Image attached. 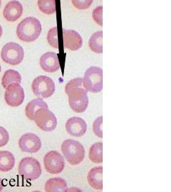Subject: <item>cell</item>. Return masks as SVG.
Segmentation results:
<instances>
[{"label": "cell", "mask_w": 171, "mask_h": 192, "mask_svg": "<svg viewBox=\"0 0 171 192\" xmlns=\"http://www.w3.org/2000/svg\"><path fill=\"white\" fill-rule=\"evenodd\" d=\"M65 92L68 96L70 107L74 112L81 113L86 111L89 99L87 92L82 84V78L78 77L70 80L65 87Z\"/></svg>", "instance_id": "obj_1"}, {"label": "cell", "mask_w": 171, "mask_h": 192, "mask_svg": "<svg viewBox=\"0 0 171 192\" xmlns=\"http://www.w3.org/2000/svg\"><path fill=\"white\" fill-rule=\"evenodd\" d=\"M42 32V25L40 20L34 17H27L21 21L17 26L16 35L23 42L35 41Z\"/></svg>", "instance_id": "obj_2"}, {"label": "cell", "mask_w": 171, "mask_h": 192, "mask_svg": "<svg viewBox=\"0 0 171 192\" xmlns=\"http://www.w3.org/2000/svg\"><path fill=\"white\" fill-rule=\"evenodd\" d=\"M61 151L67 161L73 165L80 164L84 160V147L78 141L73 139L63 141L61 145Z\"/></svg>", "instance_id": "obj_3"}, {"label": "cell", "mask_w": 171, "mask_h": 192, "mask_svg": "<svg viewBox=\"0 0 171 192\" xmlns=\"http://www.w3.org/2000/svg\"><path fill=\"white\" fill-rule=\"evenodd\" d=\"M82 84L87 92H100L103 89V71L99 67L89 68L84 73Z\"/></svg>", "instance_id": "obj_4"}, {"label": "cell", "mask_w": 171, "mask_h": 192, "mask_svg": "<svg viewBox=\"0 0 171 192\" xmlns=\"http://www.w3.org/2000/svg\"><path fill=\"white\" fill-rule=\"evenodd\" d=\"M18 173L25 179L35 180L42 174L41 165L33 157L24 158L19 162Z\"/></svg>", "instance_id": "obj_5"}, {"label": "cell", "mask_w": 171, "mask_h": 192, "mask_svg": "<svg viewBox=\"0 0 171 192\" xmlns=\"http://www.w3.org/2000/svg\"><path fill=\"white\" fill-rule=\"evenodd\" d=\"M56 90L52 79L46 75H40L34 79L32 90L38 98L46 99L52 96Z\"/></svg>", "instance_id": "obj_6"}, {"label": "cell", "mask_w": 171, "mask_h": 192, "mask_svg": "<svg viewBox=\"0 0 171 192\" xmlns=\"http://www.w3.org/2000/svg\"><path fill=\"white\" fill-rule=\"evenodd\" d=\"M1 56L5 63L11 65H17L24 58V50L19 44L8 42L2 47Z\"/></svg>", "instance_id": "obj_7"}, {"label": "cell", "mask_w": 171, "mask_h": 192, "mask_svg": "<svg viewBox=\"0 0 171 192\" xmlns=\"http://www.w3.org/2000/svg\"><path fill=\"white\" fill-rule=\"evenodd\" d=\"M34 121L42 130L51 132L55 130L57 125L56 116L49 109L42 108L38 110L34 115Z\"/></svg>", "instance_id": "obj_8"}, {"label": "cell", "mask_w": 171, "mask_h": 192, "mask_svg": "<svg viewBox=\"0 0 171 192\" xmlns=\"http://www.w3.org/2000/svg\"><path fill=\"white\" fill-rule=\"evenodd\" d=\"M44 165L46 170L52 175L59 174L63 170L65 161L63 156L56 151H51L44 156Z\"/></svg>", "instance_id": "obj_9"}, {"label": "cell", "mask_w": 171, "mask_h": 192, "mask_svg": "<svg viewBox=\"0 0 171 192\" xmlns=\"http://www.w3.org/2000/svg\"><path fill=\"white\" fill-rule=\"evenodd\" d=\"M24 99L25 92L20 84L13 83L6 87L4 93V99L9 106H18L22 104Z\"/></svg>", "instance_id": "obj_10"}, {"label": "cell", "mask_w": 171, "mask_h": 192, "mask_svg": "<svg viewBox=\"0 0 171 192\" xmlns=\"http://www.w3.org/2000/svg\"><path fill=\"white\" fill-rule=\"evenodd\" d=\"M18 146L21 151L26 153H37L42 147L40 139L33 133L23 134L18 141Z\"/></svg>", "instance_id": "obj_11"}, {"label": "cell", "mask_w": 171, "mask_h": 192, "mask_svg": "<svg viewBox=\"0 0 171 192\" xmlns=\"http://www.w3.org/2000/svg\"><path fill=\"white\" fill-rule=\"evenodd\" d=\"M63 42L64 48L71 51H77L82 47L83 41L78 32L63 29Z\"/></svg>", "instance_id": "obj_12"}, {"label": "cell", "mask_w": 171, "mask_h": 192, "mask_svg": "<svg viewBox=\"0 0 171 192\" xmlns=\"http://www.w3.org/2000/svg\"><path fill=\"white\" fill-rule=\"evenodd\" d=\"M87 124L82 118L73 117L69 118L65 123L67 132L71 136L80 137L83 136L87 131Z\"/></svg>", "instance_id": "obj_13"}, {"label": "cell", "mask_w": 171, "mask_h": 192, "mask_svg": "<svg viewBox=\"0 0 171 192\" xmlns=\"http://www.w3.org/2000/svg\"><path fill=\"white\" fill-rule=\"evenodd\" d=\"M40 65L42 69L47 73H54L60 68L58 54L54 52H46L40 59Z\"/></svg>", "instance_id": "obj_14"}, {"label": "cell", "mask_w": 171, "mask_h": 192, "mask_svg": "<svg viewBox=\"0 0 171 192\" xmlns=\"http://www.w3.org/2000/svg\"><path fill=\"white\" fill-rule=\"evenodd\" d=\"M23 8L22 4L17 0L8 2L3 11L4 18L9 22H14L22 16Z\"/></svg>", "instance_id": "obj_15"}, {"label": "cell", "mask_w": 171, "mask_h": 192, "mask_svg": "<svg viewBox=\"0 0 171 192\" xmlns=\"http://www.w3.org/2000/svg\"><path fill=\"white\" fill-rule=\"evenodd\" d=\"M89 184L97 190L103 189V167L93 168L87 175Z\"/></svg>", "instance_id": "obj_16"}, {"label": "cell", "mask_w": 171, "mask_h": 192, "mask_svg": "<svg viewBox=\"0 0 171 192\" xmlns=\"http://www.w3.org/2000/svg\"><path fill=\"white\" fill-rule=\"evenodd\" d=\"M42 108H46L48 109V105L45 101H43V99L38 98L32 100L31 101L27 103L26 107H25V115L29 120H33L34 115L36 112L40 109Z\"/></svg>", "instance_id": "obj_17"}, {"label": "cell", "mask_w": 171, "mask_h": 192, "mask_svg": "<svg viewBox=\"0 0 171 192\" xmlns=\"http://www.w3.org/2000/svg\"><path fill=\"white\" fill-rule=\"evenodd\" d=\"M15 157L8 151H0V171L8 172L11 170L15 165Z\"/></svg>", "instance_id": "obj_18"}, {"label": "cell", "mask_w": 171, "mask_h": 192, "mask_svg": "<svg viewBox=\"0 0 171 192\" xmlns=\"http://www.w3.org/2000/svg\"><path fill=\"white\" fill-rule=\"evenodd\" d=\"M44 190L46 191H67V183L64 179L61 177H54L47 180Z\"/></svg>", "instance_id": "obj_19"}, {"label": "cell", "mask_w": 171, "mask_h": 192, "mask_svg": "<svg viewBox=\"0 0 171 192\" xmlns=\"http://www.w3.org/2000/svg\"><path fill=\"white\" fill-rule=\"evenodd\" d=\"M90 49L97 54L103 53V31H98L92 34L89 40Z\"/></svg>", "instance_id": "obj_20"}, {"label": "cell", "mask_w": 171, "mask_h": 192, "mask_svg": "<svg viewBox=\"0 0 171 192\" xmlns=\"http://www.w3.org/2000/svg\"><path fill=\"white\" fill-rule=\"evenodd\" d=\"M21 75L18 71L15 70L9 69L5 71L3 77L2 78V84L4 88H6V87L13 83L21 84Z\"/></svg>", "instance_id": "obj_21"}, {"label": "cell", "mask_w": 171, "mask_h": 192, "mask_svg": "<svg viewBox=\"0 0 171 192\" xmlns=\"http://www.w3.org/2000/svg\"><path fill=\"white\" fill-rule=\"evenodd\" d=\"M89 158L91 161L95 163L103 162V143L97 142L92 145L89 151Z\"/></svg>", "instance_id": "obj_22"}, {"label": "cell", "mask_w": 171, "mask_h": 192, "mask_svg": "<svg viewBox=\"0 0 171 192\" xmlns=\"http://www.w3.org/2000/svg\"><path fill=\"white\" fill-rule=\"evenodd\" d=\"M37 6L39 9L46 15L54 14L56 11L55 0H37Z\"/></svg>", "instance_id": "obj_23"}, {"label": "cell", "mask_w": 171, "mask_h": 192, "mask_svg": "<svg viewBox=\"0 0 171 192\" xmlns=\"http://www.w3.org/2000/svg\"><path fill=\"white\" fill-rule=\"evenodd\" d=\"M48 43L52 47L55 49H59V40H58V30L57 27H54L49 30L46 37Z\"/></svg>", "instance_id": "obj_24"}, {"label": "cell", "mask_w": 171, "mask_h": 192, "mask_svg": "<svg viewBox=\"0 0 171 192\" xmlns=\"http://www.w3.org/2000/svg\"><path fill=\"white\" fill-rule=\"evenodd\" d=\"M103 117H99L94 120V124H93V132L97 137L102 138L103 137Z\"/></svg>", "instance_id": "obj_25"}, {"label": "cell", "mask_w": 171, "mask_h": 192, "mask_svg": "<svg viewBox=\"0 0 171 192\" xmlns=\"http://www.w3.org/2000/svg\"><path fill=\"white\" fill-rule=\"evenodd\" d=\"M92 18L97 24L102 26L103 25V6H98L93 10Z\"/></svg>", "instance_id": "obj_26"}, {"label": "cell", "mask_w": 171, "mask_h": 192, "mask_svg": "<svg viewBox=\"0 0 171 192\" xmlns=\"http://www.w3.org/2000/svg\"><path fill=\"white\" fill-rule=\"evenodd\" d=\"M71 2L73 5L78 9L85 10L90 7L93 0H71Z\"/></svg>", "instance_id": "obj_27"}, {"label": "cell", "mask_w": 171, "mask_h": 192, "mask_svg": "<svg viewBox=\"0 0 171 192\" xmlns=\"http://www.w3.org/2000/svg\"><path fill=\"white\" fill-rule=\"evenodd\" d=\"M9 141V134L3 127H0V147L4 146Z\"/></svg>", "instance_id": "obj_28"}, {"label": "cell", "mask_w": 171, "mask_h": 192, "mask_svg": "<svg viewBox=\"0 0 171 192\" xmlns=\"http://www.w3.org/2000/svg\"><path fill=\"white\" fill-rule=\"evenodd\" d=\"M3 188H4V184H3V182H2V179H1V177H0V191H2V190H3Z\"/></svg>", "instance_id": "obj_29"}, {"label": "cell", "mask_w": 171, "mask_h": 192, "mask_svg": "<svg viewBox=\"0 0 171 192\" xmlns=\"http://www.w3.org/2000/svg\"><path fill=\"white\" fill-rule=\"evenodd\" d=\"M2 35V27L1 26V25H0V38H1Z\"/></svg>", "instance_id": "obj_30"}, {"label": "cell", "mask_w": 171, "mask_h": 192, "mask_svg": "<svg viewBox=\"0 0 171 192\" xmlns=\"http://www.w3.org/2000/svg\"><path fill=\"white\" fill-rule=\"evenodd\" d=\"M1 71H2V68H1V65H0V73H1Z\"/></svg>", "instance_id": "obj_31"}, {"label": "cell", "mask_w": 171, "mask_h": 192, "mask_svg": "<svg viewBox=\"0 0 171 192\" xmlns=\"http://www.w3.org/2000/svg\"><path fill=\"white\" fill-rule=\"evenodd\" d=\"M1 4H2V0H0V6H1Z\"/></svg>", "instance_id": "obj_32"}]
</instances>
